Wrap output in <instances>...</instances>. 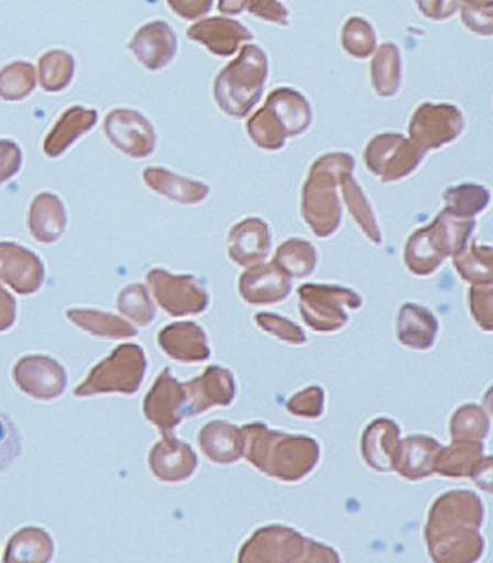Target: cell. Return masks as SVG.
I'll return each instance as SVG.
<instances>
[{"mask_svg":"<svg viewBox=\"0 0 493 563\" xmlns=\"http://www.w3.org/2000/svg\"><path fill=\"white\" fill-rule=\"evenodd\" d=\"M22 453V440L13 419L0 412V472L8 471Z\"/></svg>","mask_w":493,"mask_h":563,"instance_id":"48","label":"cell"},{"mask_svg":"<svg viewBox=\"0 0 493 563\" xmlns=\"http://www.w3.org/2000/svg\"><path fill=\"white\" fill-rule=\"evenodd\" d=\"M340 190H342V199L348 207L349 213L352 219L357 222L358 228L363 231L370 242L374 245H381L383 243V233L379 229L377 219H375L374 210L370 207L369 199H366L365 192L361 190L360 185L352 178V173L343 176L340 181Z\"/></svg>","mask_w":493,"mask_h":563,"instance_id":"34","label":"cell"},{"mask_svg":"<svg viewBox=\"0 0 493 563\" xmlns=\"http://www.w3.org/2000/svg\"><path fill=\"white\" fill-rule=\"evenodd\" d=\"M155 301L173 317L199 316L210 303L208 292L193 275H173L155 268L146 275Z\"/></svg>","mask_w":493,"mask_h":563,"instance_id":"11","label":"cell"},{"mask_svg":"<svg viewBox=\"0 0 493 563\" xmlns=\"http://www.w3.org/2000/svg\"><path fill=\"white\" fill-rule=\"evenodd\" d=\"M187 418L201 416L213 407H229L237 395L234 377L228 368L208 366L199 377L184 384Z\"/></svg>","mask_w":493,"mask_h":563,"instance_id":"15","label":"cell"},{"mask_svg":"<svg viewBox=\"0 0 493 563\" xmlns=\"http://www.w3.org/2000/svg\"><path fill=\"white\" fill-rule=\"evenodd\" d=\"M474 228L475 220L454 219L440 211L431 224L414 231L405 242V266L418 277H428L469 245Z\"/></svg>","mask_w":493,"mask_h":563,"instance_id":"5","label":"cell"},{"mask_svg":"<svg viewBox=\"0 0 493 563\" xmlns=\"http://www.w3.org/2000/svg\"><path fill=\"white\" fill-rule=\"evenodd\" d=\"M217 8L222 14H240L245 11L246 2L245 0H226V2H219Z\"/></svg>","mask_w":493,"mask_h":563,"instance_id":"55","label":"cell"},{"mask_svg":"<svg viewBox=\"0 0 493 563\" xmlns=\"http://www.w3.org/2000/svg\"><path fill=\"white\" fill-rule=\"evenodd\" d=\"M53 542L41 528H23L9 541L6 562H48Z\"/></svg>","mask_w":493,"mask_h":563,"instance_id":"37","label":"cell"},{"mask_svg":"<svg viewBox=\"0 0 493 563\" xmlns=\"http://www.w3.org/2000/svg\"><path fill=\"white\" fill-rule=\"evenodd\" d=\"M446 213L454 219L474 220L490 205V192L480 184H460L445 190Z\"/></svg>","mask_w":493,"mask_h":563,"instance_id":"36","label":"cell"},{"mask_svg":"<svg viewBox=\"0 0 493 563\" xmlns=\"http://www.w3.org/2000/svg\"><path fill=\"white\" fill-rule=\"evenodd\" d=\"M340 43H342L343 52L351 55L352 58L361 60V58L370 57L377 48L374 26L366 22L365 18H348L340 31Z\"/></svg>","mask_w":493,"mask_h":563,"instance_id":"40","label":"cell"},{"mask_svg":"<svg viewBox=\"0 0 493 563\" xmlns=\"http://www.w3.org/2000/svg\"><path fill=\"white\" fill-rule=\"evenodd\" d=\"M158 345L166 356L182 363H202L210 357L207 334L194 322H175L158 333Z\"/></svg>","mask_w":493,"mask_h":563,"instance_id":"23","label":"cell"},{"mask_svg":"<svg viewBox=\"0 0 493 563\" xmlns=\"http://www.w3.org/2000/svg\"><path fill=\"white\" fill-rule=\"evenodd\" d=\"M35 88V69L29 62H13L0 70V99L22 101Z\"/></svg>","mask_w":493,"mask_h":563,"instance_id":"43","label":"cell"},{"mask_svg":"<svg viewBox=\"0 0 493 563\" xmlns=\"http://www.w3.org/2000/svg\"><path fill=\"white\" fill-rule=\"evenodd\" d=\"M269 69L264 49L258 44H245L213 81V97L220 111L231 119H245L263 96Z\"/></svg>","mask_w":493,"mask_h":563,"instance_id":"4","label":"cell"},{"mask_svg":"<svg viewBox=\"0 0 493 563\" xmlns=\"http://www.w3.org/2000/svg\"><path fill=\"white\" fill-rule=\"evenodd\" d=\"M286 407L296 418H321L325 412V391L319 386L305 387L304 391L291 396Z\"/></svg>","mask_w":493,"mask_h":563,"instance_id":"46","label":"cell"},{"mask_svg":"<svg viewBox=\"0 0 493 563\" xmlns=\"http://www.w3.org/2000/svg\"><path fill=\"white\" fill-rule=\"evenodd\" d=\"M105 134L111 145L132 158L149 157L157 145L154 125L145 114L129 108H117L106 114Z\"/></svg>","mask_w":493,"mask_h":563,"instance_id":"12","label":"cell"},{"mask_svg":"<svg viewBox=\"0 0 493 563\" xmlns=\"http://www.w3.org/2000/svg\"><path fill=\"white\" fill-rule=\"evenodd\" d=\"M416 8L423 16L442 22V20H448L457 13L458 2H418Z\"/></svg>","mask_w":493,"mask_h":563,"instance_id":"52","label":"cell"},{"mask_svg":"<svg viewBox=\"0 0 493 563\" xmlns=\"http://www.w3.org/2000/svg\"><path fill=\"white\" fill-rule=\"evenodd\" d=\"M291 287V278L275 263L255 264L238 278V292L245 303L254 307L286 301Z\"/></svg>","mask_w":493,"mask_h":563,"instance_id":"17","label":"cell"},{"mask_svg":"<svg viewBox=\"0 0 493 563\" xmlns=\"http://www.w3.org/2000/svg\"><path fill=\"white\" fill-rule=\"evenodd\" d=\"M143 412L163 437L173 435L175 428L187 418L184 384L178 383L169 369H163L154 386L150 387L143 401Z\"/></svg>","mask_w":493,"mask_h":563,"instance_id":"13","label":"cell"},{"mask_svg":"<svg viewBox=\"0 0 493 563\" xmlns=\"http://www.w3.org/2000/svg\"><path fill=\"white\" fill-rule=\"evenodd\" d=\"M458 11L469 31L484 37L493 34V2H462Z\"/></svg>","mask_w":493,"mask_h":563,"instance_id":"45","label":"cell"},{"mask_svg":"<svg viewBox=\"0 0 493 563\" xmlns=\"http://www.w3.org/2000/svg\"><path fill=\"white\" fill-rule=\"evenodd\" d=\"M490 418L483 407L475 404L462 405L454 410L449 421V433L453 440H484L489 435Z\"/></svg>","mask_w":493,"mask_h":563,"instance_id":"41","label":"cell"},{"mask_svg":"<svg viewBox=\"0 0 493 563\" xmlns=\"http://www.w3.org/2000/svg\"><path fill=\"white\" fill-rule=\"evenodd\" d=\"M240 562H340L330 545L310 541L293 528L270 525L252 533L238 553Z\"/></svg>","mask_w":493,"mask_h":563,"instance_id":"6","label":"cell"},{"mask_svg":"<svg viewBox=\"0 0 493 563\" xmlns=\"http://www.w3.org/2000/svg\"><path fill=\"white\" fill-rule=\"evenodd\" d=\"M143 180L154 192L180 205H199L210 194V187L207 184L175 175L164 167H146Z\"/></svg>","mask_w":493,"mask_h":563,"instance_id":"30","label":"cell"},{"mask_svg":"<svg viewBox=\"0 0 493 563\" xmlns=\"http://www.w3.org/2000/svg\"><path fill=\"white\" fill-rule=\"evenodd\" d=\"M255 324L260 325V330L264 333L272 334L273 339L281 340L287 345H305L307 336L304 330L289 321L286 317L277 316V313L261 312L255 316Z\"/></svg>","mask_w":493,"mask_h":563,"instance_id":"44","label":"cell"},{"mask_svg":"<svg viewBox=\"0 0 493 563\" xmlns=\"http://www.w3.org/2000/svg\"><path fill=\"white\" fill-rule=\"evenodd\" d=\"M17 319V303L8 290L0 287V333L8 331Z\"/></svg>","mask_w":493,"mask_h":563,"instance_id":"53","label":"cell"},{"mask_svg":"<svg viewBox=\"0 0 493 563\" xmlns=\"http://www.w3.org/2000/svg\"><path fill=\"white\" fill-rule=\"evenodd\" d=\"M44 266L40 257L17 243H0V284L18 295H34L43 286Z\"/></svg>","mask_w":493,"mask_h":563,"instance_id":"16","label":"cell"},{"mask_svg":"<svg viewBox=\"0 0 493 563\" xmlns=\"http://www.w3.org/2000/svg\"><path fill=\"white\" fill-rule=\"evenodd\" d=\"M263 108L286 134L287 140L302 136L313 125V106L295 88H275L270 92Z\"/></svg>","mask_w":493,"mask_h":563,"instance_id":"22","label":"cell"},{"mask_svg":"<svg viewBox=\"0 0 493 563\" xmlns=\"http://www.w3.org/2000/svg\"><path fill=\"white\" fill-rule=\"evenodd\" d=\"M167 8L184 20H198L208 14L213 4L210 0H178V2H167Z\"/></svg>","mask_w":493,"mask_h":563,"instance_id":"51","label":"cell"},{"mask_svg":"<svg viewBox=\"0 0 493 563\" xmlns=\"http://www.w3.org/2000/svg\"><path fill=\"white\" fill-rule=\"evenodd\" d=\"M22 166V150L14 141L0 140V185L13 178Z\"/></svg>","mask_w":493,"mask_h":563,"instance_id":"50","label":"cell"},{"mask_svg":"<svg viewBox=\"0 0 493 563\" xmlns=\"http://www.w3.org/2000/svg\"><path fill=\"white\" fill-rule=\"evenodd\" d=\"M150 472L163 483H182L193 477L198 468V456L189 444L175 437H164L152 448L149 456Z\"/></svg>","mask_w":493,"mask_h":563,"instance_id":"21","label":"cell"},{"mask_svg":"<svg viewBox=\"0 0 493 563\" xmlns=\"http://www.w3.org/2000/svg\"><path fill=\"white\" fill-rule=\"evenodd\" d=\"M97 123V111L88 110L84 106H73L61 114V119L53 123L52 131L44 140V154L48 157H61L76 140L92 131Z\"/></svg>","mask_w":493,"mask_h":563,"instance_id":"29","label":"cell"},{"mask_svg":"<svg viewBox=\"0 0 493 563\" xmlns=\"http://www.w3.org/2000/svg\"><path fill=\"white\" fill-rule=\"evenodd\" d=\"M370 76L379 97L390 99L398 93L402 85V53L395 43H384L375 48Z\"/></svg>","mask_w":493,"mask_h":563,"instance_id":"32","label":"cell"},{"mask_svg":"<svg viewBox=\"0 0 493 563\" xmlns=\"http://www.w3.org/2000/svg\"><path fill=\"white\" fill-rule=\"evenodd\" d=\"M117 307L125 319L138 325H149L155 319L154 301L150 298L149 290L141 284H131L120 290Z\"/></svg>","mask_w":493,"mask_h":563,"instance_id":"42","label":"cell"},{"mask_svg":"<svg viewBox=\"0 0 493 563\" xmlns=\"http://www.w3.org/2000/svg\"><path fill=\"white\" fill-rule=\"evenodd\" d=\"M439 334V321L430 308L418 303H404L396 316V339L405 347L428 351Z\"/></svg>","mask_w":493,"mask_h":563,"instance_id":"26","label":"cell"},{"mask_svg":"<svg viewBox=\"0 0 493 563\" xmlns=\"http://www.w3.org/2000/svg\"><path fill=\"white\" fill-rule=\"evenodd\" d=\"M75 76V58L64 49H52L44 53L40 60L41 87L46 92H61L69 87Z\"/></svg>","mask_w":493,"mask_h":563,"instance_id":"39","label":"cell"},{"mask_svg":"<svg viewBox=\"0 0 493 563\" xmlns=\"http://www.w3.org/2000/svg\"><path fill=\"white\" fill-rule=\"evenodd\" d=\"M440 444L428 435L401 440L393 456V471L405 481H423L434 474V460Z\"/></svg>","mask_w":493,"mask_h":563,"instance_id":"24","label":"cell"},{"mask_svg":"<svg viewBox=\"0 0 493 563\" xmlns=\"http://www.w3.org/2000/svg\"><path fill=\"white\" fill-rule=\"evenodd\" d=\"M128 46L146 69L161 70L175 58L178 40L169 23L155 20L140 26Z\"/></svg>","mask_w":493,"mask_h":563,"instance_id":"20","label":"cell"},{"mask_svg":"<svg viewBox=\"0 0 493 563\" xmlns=\"http://www.w3.org/2000/svg\"><path fill=\"white\" fill-rule=\"evenodd\" d=\"M484 457L486 456L480 440H453V444L437 451L434 474L449 479H472Z\"/></svg>","mask_w":493,"mask_h":563,"instance_id":"28","label":"cell"},{"mask_svg":"<svg viewBox=\"0 0 493 563\" xmlns=\"http://www.w3.org/2000/svg\"><path fill=\"white\" fill-rule=\"evenodd\" d=\"M469 307H471V316L475 325L480 330H493V290L492 284H483V286H472L469 289Z\"/></svg>","mask_w":493,"mask_h":563,"instance_id":"47","label":"cell"},{"mask_svg":"<svg viewBox=\"0 0 493 563\" xmlns=\"http://www.w3.org/2000/svg\"><path fill=\"white\" fill-rule=\"evenodd\" d=\"M187 37L194 43L201 44L216 57H231L243 44L251 43L254 35L242 23L233 18H205L194 23L187 31Z\"/></svg>","mask_w":493,"mask_h":563,"instance_id":"18","label":"cell"},{"mask_svg":"<svg viewBox=\"0 0 493 563\" xmlns=\"http://www.w3.org/2000/svg\"><path fill=\"white\" fill-rule=\"evenodd\" d=\"M245 11L264 22L277 23L281 26L289 25V11L286 5L275 0H251L246 2Z\"/></svg>","mask_w":493,"mask_h":563,"instance_id":"49","label":"cell"},{"mask_svg":"<svg viewBox=\"0 0 493 563\" xmlns=\"http://www.w3.org/2000/svg\"><path fill=\"white\" fill-rule=\"evenodd\" d=\"M472 481H474L484 493H492V457H484L480 468L472 475Z\"/></svg>","mask_w":493,"mask_h":563,"instance_id":"54","label":"cell"},{"mask_svg":"<svg viewBox=\"0 0 493 563\" xmlns=\"http://www.w3.org/2000/svg\"><path fill=\"white\" fill-rule=\"evenodd\" d=\"M272 249V231L263 219L249 217L229 229V260L240 268H252L269 257Z\"/></svg>","mask_w":493,"mask_h":563,"instance_id":"19","label":"cell"},{"mask_svg":"<svg viewBox=\"0 0 493 563\" xmlns=\"http://www.w3.org/2000/svg\"><path fill=\"white\" fill-rule=\"evenodd\" d=\"M146 375L145 351L136 343H125L111 351L110 356L97 363L84 383L76 387L78 398L122 393L134 395Z\"/></svg>","mask_w":493,"mask_h":563,"instance_id":"7","label":"cell"},{"mask_svg":"<svg viewBox=\"0 0 493 563\" xmlns=\"http://www.w3.org/2000/svg\"><path fill=\"white\" fill-rule=\"evenodd\" d=\"M454 268L463 280L472 286L492 284L493 251L492 246L472 243L453 257Z\"/></svg>","mask_w":493,"mask_h":563,"instance_id":"38","label":"cell"},{"mask_svg":"<svg viewBox=\"0 0 493 563\" xmlns=\"http://www.w3.org/2000/svg\"><path fill=\"white\" fill-rule=\"evenodd\" d=\"M465 128L460 108L448 102H421L409 122V140L423 150H440L453 143Z\"/></svg>","mask_w":493,"mask_h":563,"instance_id":"10","label":"cell"},{"mask_svg":"<svg viewBox=\"0 0 493 563\" xmlns=\"http://www.w3.org/2000/svg\"><path fill=\"white\" fill-rule=\"evenodd\" d=\"M425 152L398 132H384L369 141L363 163L383 184H396L413 175L425 158Z\"/></svg>","mask_w":493,"mask_h":563,"instance_id":"9","label":"cell"},{"mask_svg":"<svg viewBox=\"0 0 493 563\" xmlns=\"http://www.w3.org/2000/svg\"><path fill=\"white\" fill-rule=\"evenodd\" d=\"M483 518V501L475 493L458 489L440 495L431 504L425 527L431 560L440 563L480 560L484 550L480 533Z\"/></svg>","mask_w":493,"mask_h":563,"instance_id":"1","label":"cell"},{"mask_svg":"<svg viewBox=\"0 0 493 563\" xmlns=\"http://www.w3.org/2000/svg\"><path fill=\"white\" fill-rule=\"evenodd\" d=\"M352 169L354 158L346 152L321 155L308 169L302 189V217L316 236H333L342 224V202L337 189Z\"/></svg>","mask_w":493,"mask_h":563,"instance_id":"3","label":"cell"},{"mask_svg":"<svg viewBox=\"0 0 493 563\" xmlns=\"http://www.w3.org/2000/svg\"><path fill=\"white\" fill-rule=\"evenodd\" d=\"M401 442V427L392 419L377 418L370 422L361 437L363 462L375 472H392L393 456Z\"/></svg>","mask_w":493,"mask_h":563,"instance_id":"25","label":"cell"},{"mask_svg":"<svg viewBox=\"0 0 493 563\" xmlns=\"http://www.w3.org/2000/svg\"><path fill=\"white\" fill-rule=\"evenodd\" d=\"M67 225L66 210L55 194L35 196L29 210V229L41 243H55Z\"/></svg>","mask_w":493,"mask_h":563,"instance_id":"31","label":"cell"},{"mask_svg":"<svg viewBox=\"0 0 493 563\" xmlns=\"http://www.w3.org/2000/svg\"><path fill=\"white\" fill-rule=\"evenodd\" d=\"M67 319L75 322L79 330L94 334L97 339L122 340L136 336V328L113 313L99 312L92 308H73L67 310Z\"/></svg>","mask_w":493,"mask_h":563,"instance_id":"33","label":"cell"},{"mask_svg":"<svg viewBox=\"0 0 493 563\" xmlns=\"http://www.w3.org/2000/svg\"><path fill=\"white\" fill-rule=\"evenodd\" d=\"M299 312L317 333H335L348 324V310L361 307L357 290L333 284H304L298 289Z\"/></svg>","mask_w":493,"mask_h":563,"instance_id":"8","label":"cell"},{"mask_svg":"<svg viewBox=\"0 0 493 563\" xmlns=\"http://www.w3.org/2000/svg\"><path fill=\"white\" fill-rule=\"evenodd\" d=\"M273 263L289 278H307L316 272L317 251L304 238H289L278 245Z\"/></svg>","mask_w":493,"mask_h":563,"instance_id":"35","label":"cell"},{"mask_svg":"<svg viewBox=\"0 0 493 563\" xmlns=\"http://www.w3.org/2000/svg\"><path fill=\"white\" fill-rule=\"evenodd\" d=\"M14 383L35 400H55L67 386V375L58 361L48 356H25L13 369Z\"/></svg>","mask_w":493,"mask_h":563,"instance_id":"14","label":"cell"},{"mask_svg":"<svg viewBox=\"0 0 493 563\" xmlns=\"http://www.w3.org/2000/svg\"><path fill=\"white\" fill-rule=\"evenodd\" d=\"M242 435L246 462L272 479L304 481L321 457V448L313 437L269 430L264 422H249L242 428Z\"/></svg>","mask_w":493,"mask_h":563,"instance_id":"2","label":"cell"},{"mask_svg":"<svg viewBox=\"0 0 493 563\" xmlns=\"http://www.w3.org/2000/svg\"><path fill=\"white\" fill-rule=\"evenodd\" d=\"M199 448L216 465H233L243 456L242 428L233 422L211 421L199 431Z\"/></svg>","mask_w":493,"mask_h":563,"instance_id":"27","label":"cell"}]
</instances>
